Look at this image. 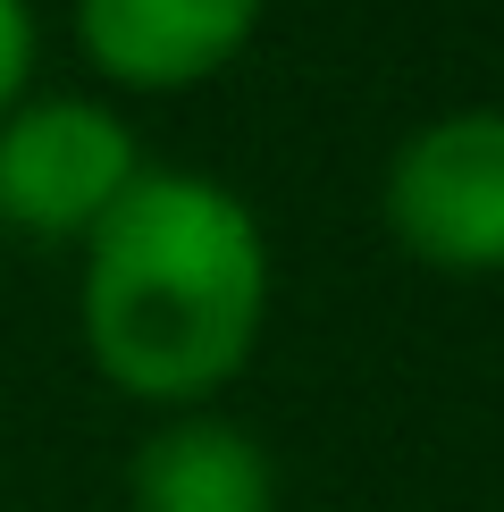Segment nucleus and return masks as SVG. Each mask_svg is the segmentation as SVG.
<instances>
[{"label": "nucleus", "instance_id": "1", "mask_svg": "<svg viewBox=\"0 0 504 512\" xmlns=\"http://www.w3.org/2000/svg\"><path fill=\"white\" fill-rule=\"evenodd\" d=\"M84 244V336L126 395L194 403L244 370L269 311V244L219 177L135 168Z\"/></svg>", "mask_w": 504, "mask_h": 512}, {"label": "nucleus", "instance_id": "2", "mask_svg": "<svg viewBox=\"0 0 504 512\" xmlns=\"http://www.w3.org/2000/svg\"><path fill=\"white\" fill-rule=\"evenodd\" d=\"M387 227L429 269H504V110L420 126L387 168Z\"/></svg>", "mask_w": 504, "mask_h": 512}, {"label": "nucleus", "instance_id": "3", "mask_svg": "<svg viewBox=\"0 0 504 512\" xmlns=\"http://www.w3.org/2000/svg\"><path fill=\"white\" fill-rule=\"evenodd\" d=\"M135 135L101 101H26L0 118V227L17 236H93L101 210L135 185Z\"/></svg>", "mask_w": 504, "mask_h": 512}, {"label": "nucleus", "instance_id": "4", "mask_svg": "<svg viewBox=\"0 0 504 512\" xmlns=\"http://www.w3.org/2000/svg\"><path fill=\"white\" fill-rule=\"evenodd\" d=\"M261 0H76V34L101 76L135 93H177V84L219 76L252 42Z\"/></svg>", "mask_w": 504, "mask_h": 512}, {"label": "nucleus", "instance_id": "5", "mask_svg": "<svg viewBox=\"0 0 504 512\" xmlns=\"http://www.w3.org/2000/svg\"><path fill=\"white\" fill-rule=\"evenodd\" d=\"M126 496H135V512H278V479L236 420L185 412L135 445Z\"/></svg>", "mask_w": 504, "mask_h": 512}, {"label": "nucleus", "instance_id": "6", "mask_svg": "<svg viewBox=\"0 0 504 512\" xmlns=\"http://www.w3.org/2000/svg\"><path fill=\"white\" fill-rule=\"evenodd\" d=\"M26 68H34V9L26 0H0V118H9Z\"/></svg>", "mask_w": 504, "mask_h": 512}]
</instances>
